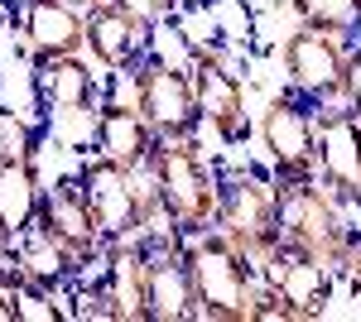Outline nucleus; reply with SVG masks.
<instances>
[{
  "label": "nucleus",
  "instance_id": "6e6552de",
  "mask_svg": "<svg viewBox=\"0 0 361 322\" xmlns=\"http://www.w3.org/2000/svg\"><path fill=\"white\" fill-rule=\"evenodd\" d=\"M260 140L279 178H318V111L294 97H275L260 116Z\"/></svg>",
  "mask_w": 361,
  "mask_h": 322
},
{
  "label": "nucleus",
  "instance_id": "dca6fc26",
  "mask_svg": "<svg viewBox=\"0 0 361 322\" xmlns=\"http://www.w3.org/2000/svg\"><path fill=\"white\" fill-rule=\"evenodd\" d=\"M39 202H44V188H39V173H34V154H5L0 159V241L15 245L34 236L39 226Z\"/></svg>",
  "mask_w": 361,
  "mask_h": 322
},
{
  "label": "nucleus",
  "instance_id": "4468645a",
  "mask_svg": "<svg viewBox=\"0 0 361 322\" xmlns=\"http://www.w3.org/2000/svg\"><path fill=\"white\" fill-rule=\"evenodd\" d=\"M145 39H149V20L126 0L87 5V49L102 68H130L145 54Z\"/></svg>",
  "mask_w": 361,
  "mask_h": 322
},
{
  "label": "nucleus",
  "instance_id": "ddd939ff",
  "mask_svg": "<svg viewBox=\"0 0 361 322\" xmlns=\"http://www.w3.org/2000/svg\"><path fill=\"white\" fill-rule=\"evenodd\" d=\"M318 178L342 202H361V120L352 111H318Z\"/></svg>",
  "mask_w": 361,
  "mask_h": 322
},
{
  "label": "nucleus",
  "instance_id": "1a4fd4ad",
  "mask_svg": "<svg viewBox=\"0 0 361 322\" xmlns=\"http://www.w3.org/2000/svg\"><path fill=\"white\" fill-rule=\"evenodd\" d=\"M145 255L149 245L130 241H111L106 245V265H102V284L87 313L97 318H116V322H149V298H145Z\"/></svg>",
  "mask_w": 361,
  "mask_h": 322
},
{
  "label": "nucleus",
  "instance_id": "7ed1b4c3",
  "mask_svg": "<svg viewBox=\"0 0 361 322\" xmlns=\"http://www.w3.org/2000/svg\"><path fill=\"white\" fill-rule=\"evenodd\" d=\"M188 274L197 294V318L202 322H250V260L226 241L222 231H197L193 245H183Z\"/></svg>",
  "mask_w": 361,
  "mask_h": 322
},
{
  "label": "nucleus",
  "instance_id": "a211bd4d",
  "mask_svg": "<svg viewBox=\"0 0 361 322\" xmlns=\"http://www.w3.org/2000/svg\"><path fill=\"white\" fill-rule=\"evenodd\" d=\"M193 92H197V111H202V120L222 135L226 144H236V140L246 135V92H241L236 73H226L222 63H212V58H197Z\"/></svg>",
  "mask_w": 361,
  "mask_h": 322
},
{
  "label": "nucleus",
  "instance_id": "2eb2a0df",
  "mask_svg": "<svg viewBox=\"0 0 361 322\" xmlns=\"http://www.w3.org/2000/svg\"><path fill=\"white\" fill-rule=\"evenodd\" d=\"M154 144H159V135L140 116L135 97L130 101H102L97 106V154L102 159H111V163L135 173V168H145V163L154 159Z\"/></svg>",
  "mask_w": 361,
  "mask_h": 322
},
{
  "label": "nucleus",
  "instance_id": "f257e3e1",
  "mask_svg": "<svg viewBox=\"0 0 361 322\" xmlns=\"http://www.w3.org/2000/svg\"><path fill=\"white\" fill-rule=\"evenodd\" d=\"M279 241L328 260L333 269H347L357 245L342 226L337 192L323 178H279Z\"/></svg>",
  "mask_w": 361,
  "mask_h": 322
},
{
  "label": "nucleus",
  "instance_id": "9d476101",
  "mask_svg": "<svg viewBox=\"0 0 361 322\" xmlns=\"http://www.w3.org/2000/svg\"><path fill=\"white\" fill-rule=\"evenodd\" d=\"M34 231H44L54 245H63L78 265L106 250V236H102L97 216L87 207V192H82L78 178H68V183H58V188L44 192V202H39V226H34Z\"/></svg>",
  "mask_w": 361,
  "mask_h": 322
},
{
  "label": "nucleus",
  "instance_id": "aec40b11",
  "mask_svg": "<svg viewBox=\"0 0 361 322\" xmlns=\"http://www.w3.org/2000/svg\"><path fill=\"white\" fill-rule=\"evenodd\" d=\"M289 5L313 29H333V34H357L361 29V0H289Z\"/></svg>",
  "mask_w": 361,
  "mask_h": 322
},
{
  "label": "nucleus",
  "instance_id": "a878e982",
  "mask_svg": "<svg viewBox=\"0 0 361 322\" xmlns=\"http://www.w3.org/2000/svg\"><path fill=\"white\" fill-rule=\"evenodd\" d=\"M154 10H159V15H164V10H173V0H154Z\"/></svg>",
  "mask_w": 361,
  "mask_h": 322
},
{
  "label": "nucleus",
  "instance_id": "5701e85b",
  "mask_svg": "<svg viewBox=\"0 0 361 322\" xmlns=\"http://www.w3.org/2000/svg\"><path fill=\"white\" fill-rule=\"evenodd\" d=\"M0 245H5V241H0ZM15 279H20V269L10 274V265H5V250H0V294H10V289H15Z\"/></svg>",
  "mask_w": 361,
  "mask_h": 322
},
{
  "label": "nucleus",
  "instance_id": "b1692460",
  "mask_svg": "<svg viewBox=\"0 0 361 322\" xmlns=\"http://www.w3.org/2000/svg\"><path fill=\"white\" fill-rule=\"evenodd\" d=\"M0 322H20V318H15V298H10V294H0Z\"/></svg>",
  "mask_w": 361,
  "mask_h": 322
},
{
  "label": "nucleus",
  "instance_id": "6ab92c4d",
  "mask_svg": "<svg viewBox=\"0 0 361 322\" xmlns=\"http://www.w3.org/2000/svg\"><path fill=\"white\" fill-rule=\"evenodd\" d=\"M39 97L49 111H63V116H78V111H92L102 87H97V73L87 68L78 54H63V58H44L39 63Z\"/></svg>",
  "mask_w": 361,
  "mask_h": 322
},
{
  "label": "nucleus",
  "instance_id": "423d86ee",
  "mask_svg": "<svg viewBox=\"0 0 361 322\" xmlns=\"http://www.w3.org/2000/svg\"><path fill=\"white\" fill-rule=\"evenodd\" d=\"M78 183L87 192V207L97 216L106 245L111 241H130L140 236V221H145V192H140V168H121L111 159H87V168L78 173Z\"/></svg>",
  "mask_w": 361,
  "mask_h": 322
},
{
  "label": "nucleus",
  "instance_id": "f3484780",
  "mask_svg": "<svg viewBox=\"0 0 361 322\" xmlns=\"http://www.w3.org/2000/svg\"><path fill=\"white\" fill-rule=\"evenodd\" d=\"M25 44L29 54L39 58H63V54H78L87 44V15L73 10V0H25Z\"/></svg>",
  "mask_w": 361,
  "mask_h": 322
},
{
  "label": "nucleus",
  "instance_id": "9b49d317",
  "mask_svg": "<svg viewBox=\"0 0 361 322\" xmlns=\"http://www.w3.org/2000/svg\"><path fill=\"white\" fill-rule=\"evenodd\" d=\"M260 269H265V284L294 308V318H323V308L333 298V265L328 260L279 241V250Z\"/></svg>",
  "mask_w": 361,
  "mask_h": 322
},
{
  "label": "nucleus",
  "instance_id": "4be33fe9",
  "mask_svg": "<svg viewBox=\"0 0 361 322\" xmlns=\"http://www.w3.org/2000/svg\"><path fill=\"white\" fill-rule=\"evenodd\" d=\"M347 111L361 120V49H352L347 58Z\"/></svg>",
  "mask_w": 361,
  "mask_h": 322
},
{
  "label": "nucleus",
  "instance_id": "20e7f679",
  "mask_svg": "<svg viewBox=\"0 0 361 322\" xmlns=\"http://www.w3.org/2000/svg\"><path fill=\"white\" fill-rule=\"evenodd\" d=\"M217 231L246 255L250 265H265L279 250V188H270V183H265L260 173H250V168L222 173Z\"/></svg>",
  "mask_w": 361,
  "mask_h": 322
},
{
  "label": "nucleus",
  "instance_id": "f03ea898",
  "mask_svg": "<svg viewBox=\"0 0 361 322\" xmlns=\"http://www.w3.org/2000/svg\"><path fill=\"white\" fill-rule=\"evenodd\" d=\"M149 173L159 183V202L173 216V226L183 236L197 231H212L217 226V197H222V173L207 168L188 140H159L154 144V159Z\"/></svg>",
  "mask_w": 361,
  "mask_h": 322
},
{
  "label": "nucleus",
  "instance_id": "39448f33",
  "mask_svg": "<svg viewBox=\"0 0 361 322\" xmlns=\"http://www.w3.org/2000/svg\"><path fill=\"white\" fill-rule=\"evenodd\" d=\"M135 106L154 125L159 140H193V130L202 125L193 73H183L173 63H159V58L135 73Z\"/></svg>",
  "mask_w": 361,
  "mask_h": 322
},
{
  "label": "nucleus",
  "instance_id": "cd10ccee",
  "mask_svg": "<svg viewBox=\"0 0 361 322\" xmlns=\"http://www.w3.org/2000/svg\"><path fill=\"white\" fill-rule=\"evenodd\" d=\"M357 207H361V202H357Z\"/></svg>",
  "mask_w": 361,
  "mask_h": 322
},
{
  "label": "nucleus",
  "instance_id": "412c9836",
  "mask_svg": "<svg viewBox=\"0 0 361 322\" xmlns=\"http://www.w3.org/2000/svg\"><path fill=\"white\" fill-rule=\"evenodd\" d=\"M10 298H15V318L20 322H58L63 318V308L54 303V289H49V284H34L25 274L15 279Z\"/></svg>",
  "mask_w": 361,
  "mask_h": 322
},
{
  "label": "nucleus",
  "instance_id": "0eeeda50",
  "mask_svg": "<svg viewBox=\"0 0 361 322\" xmlns=\"http://www.w3.org/2000/svg\"><path fill=\"white\" fill-rule=\"evenodd\" d=\"M347 58L352 54L342 49V34L304 25L284 44V73L313 101H347Z\"/></svg>",
  "mask_w": 361,
  "mask_h": 322
},
{
  "label": "nucleus",
  "instance_id": "393cba45",
  "mask_svg": "<svg viewBox=\"0 0 361 322\" xmlns=\"http://www.w3.org/2000/svg\"><path fill=\"white\" fill-rule=\"evenodd\" d=\"M347 269H352V274H357V284H361V241L352 245V260H347Z\"/></svg>",
  "mask_w": 361,
  "mask_h": 322
},
{
  "label": "nucleus",
  "instance_id": "bb28decb",
  "mask_svg": "<svg viewBox=\"0 0 361 322\" xmlns=\"http://www.w3.org/2000/svg\"><path fill=\"white\" fill-rule=\"evenodd\" d=\"M87 5H111V0H87Z\"/></svg>",
  "mask_w": 361,
  "mask_h": 322
},
{
  "label": "nucleus",
  "instance_id": "f8f14e48",
  "mask_svg": "<svg viewBox=\"0 0 361 322\" xmlns=\"http://www.w3.org/2000/svg\"><path fill=\"white\" fill-rule=\"evenodd\" d=\"M145 298H149V322H193L197 294L183 241H154L145 255Z\"/></svg>",
  "mask_w": 361,
  "mask_h": 322
}]
</instances>
